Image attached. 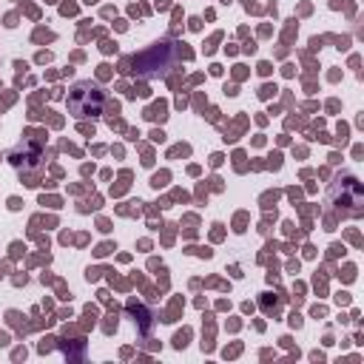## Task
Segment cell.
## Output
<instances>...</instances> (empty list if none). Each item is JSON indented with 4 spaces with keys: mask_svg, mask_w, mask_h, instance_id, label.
Returning a JSON list of instances; mask_svg holds the SVG:
<instances>
[{
    "mask_svg": "<svg viewBox=\"0 0 364 364\" xmlns=\"http://www.w3.org/2000/svg\"><path fill=\"white\" fill-rule=\"evenodd\" d=\"M330 202L341 210V216H361L364 210V188L353 173H341L330 185Z\"/></svg>",
    "mask_w": 364,
    "mask_h": 364,
    "instance_id": "cell-1",
    "label": "cell"
},
{
    "mask_svg": "<svg viewBox=\"0 0 364 364\" xmlns=\"http://www.w3.org/2000/svg\"><path fill=\"white\" fill-rule=\"evenodd\" d=\"M65 102H68V111L77 119H82V117H97L102 111L105 97H102V91L94 82H74Z\"/></svg>",
    "mask_w": 364,
    "mask_h": 364,
    "instance_id": "cell-2",
    "label": "cell"
}]
</instances>
